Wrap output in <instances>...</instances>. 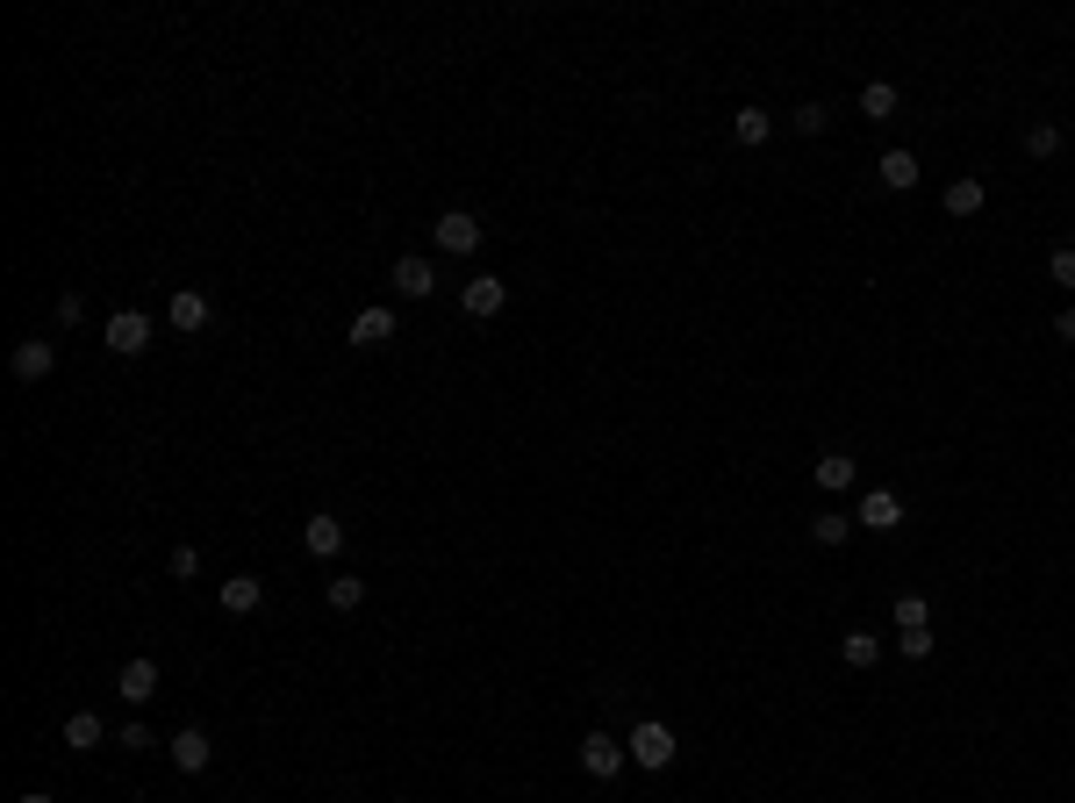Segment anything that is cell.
Returning a JSON list of instances; mask_svg holds the SVG:
<instances>
[{
	"label": "cell",
	"instance_id": "cell-10",
	"mask_svg": "<svg viewBox=\"0 0 1075 803\" xmlns=\"http://www.w3.org/2000/svg\"><path fill=\"white\" fill-rule=\"evenodd\" d=\"M810 481H817V488H825V495H846V488H854V481H860V460H846V452H817Z\"/></svg>",
	"mask_w": 1075,
	"mask_h": 803
},
{
	"label": "cell",
	"instance_id": "cell-19",
	"mask_svg": "<svg viewBox=\"0 0 1075 803\" xmlns=\"http://www.w3.org/2000/svg\"><path fill=\"white\" fill-rule=\"evenodd\" d=\"M839 660H846L854 675H868L875 660H882V639H875V631H846V639H839Z\"/></svg>",
	"mask_w": 1075,
	"mask_h": 803
},
{
	"label": "cell",
	"instance_id": "cell-32",
	"mask_svg": "<svg viewBox=\"0 0 1075 803\" xmlns=\"http://www.w3.org/2000/svg\"><path fill=\"white\" fill-rule=\"evenodd\" d=\"M1054 338H1062V344H1075V301H1068L1062 316H1054Z\"/></svg>",
	"mask_w": 1075,
	"mask_h": 803
},
{
	"label": "cell",
	"instance_id": "cell-5",
	"mask_svg": "<svg viewBox=\"0 0 1075 803\" xmlns=\"http://www.w3.org/2000/svg\"><path fill=\"white\" fill-rule=\"evenodd\" d=\"M503 301H509L503 272H474V280L459 287V309H466V316H480V323H488V316H503Z\"/></svg>",
	"mask_w": 1075,
	"mask_h": 803
},
{
	"label": "cell",
	"instance_id": "cell-18",
	"mask_svg": "<svg viewBox=\"0 0 1075 803\" xmlns=\"http://www.w3.org/2000/svg\"><path fill=\"white\" fill-rule=\"evenodd\" d=\"M767 136H775V115H767V109H738V115H732V144L761 151Z\"/></svg>",
	"mask_w": 1075,
	"mask_h": 803
},
{
	"label": "cell",
	"instance_id": "cell-7",
	"mask_svg": "<svg viewBox=\"0 0 1075 803\" xmlns=\"http://www.w3.org/2000/svg\"><path fill=\"white\" fill-rule=\"evenodd\" d=\"M854 524H868V532H897V524H903V495L897 488H868L860 509H854Z\"/></svg>",
	"mask_w": 1075,
	"mask_h": 803
},
{
	"label": "cell",
	"instance_id": "cell-6",
	"mask_svg": "<svg viewBox=\"0 0 1075 803\" xmlns=\"http://www.w3.org/2000/svg\"><path fill=\"white\" fill-rule=\"evenodd\" d=\"M387 280H395L402 301H431V295H437V266L416 259V251H409V259H395V272H387Z\"/></svg>",
	"mask_w": 1075,
	"mask_h": 803
},
{
	"label": "cell",
	"instance_id": "cell-28",
	"mask_svg": "<svg viewBox=\"0 0 1075 803\" xmlns=\"http://www.w3.org/2000/svg\"><path fill=\"white\" fill-rule=\"evenodd\" d=\"M115 747H123V753H151V747H158V739H151V724H123V732H115Z\"/></svg>",
	"mask_w": 1075,
	"mask_h": 803
},
{
	"label": "cell",
	"instance_id": "cell-2",
	"mask_svg": "<svg viewBox=\"0 0 1075 803\" xmlns=\"http://www.w3.org/2000/svg\"><path fill=\"white\" fill-rule=\"evenodd\" d=\"M101 344H108L115 359H136V352L151 344V316H144V309H115L108 330H101Z\"/></svg>",
	"mask_w": 1075,
	"mask_h": 803
},
{
	"label": "cell",
	"instance_id": "cell-24",
	"mask_svg": "<svg viewBox=\"0 0 1075 803\" xmlns=\"http://www.w3.org/2000/svg\"><path fill=\"white\" fill-rule=\"evenodd\" d=\"M789 130H796V136H825V130H831V109H825V101H804V109L789 115Z\"/></svg>",
	"mask_w": 1075,
	"mask_h": 803
},
{
	"label": "cell",
	"instance_id": "cell-21",
	"mask_svg": "<svg viewBox=\"0 0 1075 803\" xmlns=\"http://www.w3.org/2000/svg\"><path fill=\"white\" fill-rule=\"evenodd\" d=\"M897 86H889V80H868V86H860V115H868V123H889V115H897Z\"/></svg>",
	"mask_w": 1075,
	"mask_h": 803
},
{
	"label": "cell",
	"instance_id": "cell-4",
	"mask_svg": "<svg viewBox=\"0 0 1075 803\" xmlns=\"http://www.w3.org/2000/svg\"><path fill=\"white\" fill-rule=\"evenodd\" d=\"M165 753H173V768H179V775H201V768L216 761V739H208L201 724H179V732L165 739Z\"/></svg>",
	"mask_w": 1075,
	"mask_h": 803
},
{
	"label": "cell",
	"instance_id": "cell-26",
	"mask_svg": "<svg viewBox=\"0 0 1075 803\" xmlns=\"http://www.w3.org/2000/svg\"><path fill=\"white\" fill-rule=\"evenodd\" d=\"M918 625H932V603L926 596H897V631H918Z\"/></svg>",
	"mask_w": 1075,
	"mask_h": 803
},
{
	"label": "cell",
	"instance_id": "cell-33",
	"mask_svg": "<svg viewBox=\"0 0 1075 803\" xmlns=\"http://www.w3.org/2000/svg\"><path fill=\"white\" fill-rule=\"evenodd\" d=\"M22 803H51V796H43V790H29V796H22Z\"/></svg>",
	"mask_w": 1075,
	"mask_h": 803
},
{
	"label": "cell",
	"instance_id": "cell-30",
	"mask_svg": "<svg viewBox=\"0 0 1075 803\" xmlns=\"http://www.w3.org/2000/svg\"><path fill=\"white\" fill-rule=\"evenodd\" d=\"M1047 272H1054V287H1075V245H1062V251H1054V259H1047Z\"/></svg>",
	"mask_w": 1075,
	"mask_h": 803
},
{
	"label": "cell",
	"instance_id": "cell-12",
	"mask_svg": "<svg viewBox=\"0 0 1075 803\" xmlns=\"http://www.w3.org/2000/svg\"><path fill=\"white\" fill-rule=\"evenodd\" d=\"M301 545H309L316 559H338L344 553V517H330V509H323V517H309V524H301Z\"/></svg>",
	"mask_w": 1075,
	"mask_h": 803
},
{
	"label": "cell",
	"instance_id": "cell-9",
	"mask_svg": "<svg viewBox=\"0 0 1075 803\" xmlns=\"http://www.w3.org/2000/svg\"><path fill=\"white\" fill-rule=\"evenodd\" d=\"M165 323L187 330V338H194V330H208V295H201V287H179V295L165 301Z\"/></svg>",
	"mask_w": 1075,
	"mask_h": 803
},
{
	"label": "cell",
	"instance_id": "cell-22",
	"mask_svg": "<svg viewBox=\"0 0 1075 803\" xmlns=\"http://www.w3.org/2000/svg\"><path fill=\"white\" fill-rule=\"evenodd\" d=\"M323 596H330V610H338V617H352L359 603H366V581H359V574H330Z\"/></svg>",
	"mask_w": 1075,
	"mask_h": 803
},
{
	"label": "cell",
	"instance_id": "cell-20",
	"mask_svg": "<svg viewBox=\"0 0 1075 803\" xmlns=\"http://www.w3.org/2000/svg\"><path fill=\"white\" fill-rule=\"evenodd\" d=\"M101 739H108V724H101L94 710H72V718H65V747H72V753H94Z\"/></svg>",
	"mask_w": 1075,
	"mask_h": 803
},
{
	"label": "cell",
	"instance_id": "cell-11",
	"mask_svg": "<svg viewBox=\"0 0 1075 803\" xmlns=\"http://www.w3.org/2000/svg\"><path fill=\"white\" fill-rule=\"evenodd\" d=\"M352 344H395V309H387V301H373V309H359L352 316Z\"/></svg>",
	"mask_w": 1075,
	"mask_h": 803
},
{
	"label": "cell",
	"instance_id": "cell-17",
	"mask_svg": "<svg viewBox=\"0 0 1075 803\" xmlns=\"http://www.w3.org/2000/svg\"><path fill=\"white\" fill-rule=\"evenodd\" d=\"M875 179H882L889 194H911V187H918V158H911V151H882V165H875Z\"/></svg>",
	"mask_w": 1075,
	"mask_h": 803
},
{
	"label": "cell",
	"instance_id": "cell-8",
	"mask_svg": "<svg viewBox=\"0 0 1075 803\" xmlns=\"http://www.w3.org/2000/svg\"><path fill=\"white\" fill-rule=\"evenodd\" d=\"M624 761H631V753L617 747L610 732H588V739H581V768H588L596 782H617V768H624Z\"/></svg>",
	"mask_w": 1075,
	"mask_h": 803
},
{
	"label": "cell",
	"instance_id": "cell-15",
	"mask_svg": "<svg viewBox=\"0 0 1075 803\" xmlns=\"http://www.w3.org/2000/svg\"><path fill=\"white\" fill-rule=\"evenodd\" d=\"M940 202H947V216H953V223H968V216H982V202H990V187L961 173V179H953V187L940 194Z\"/></svg>",
	"mask_w": 1075,
	"mask_h": 803
},
{
	"label": "cell",
	"instance_id": "cell-25",
	"mask_svg": "<svg viewBox=\"0 0 1075 803\" xmlns=\"http://www.w3.org/2000/svg\"><path fill=\"white\" fill-rule=\"evenodd\" d=\"M1062 151V123H1033L1025 130V158H1054Z\"/></svg>",
	"mask_w": 1075,
	"mask_h": 803
},
{
	"label": "cell",
	"instance_id": "cell-31",
	"mask_svg": "<svg viewBox=\"0 0 1075 803\" xmlns=\"http://www.w3.org/2000/svg\"><path fill=\"white\" fill-rule=\"evenodd\" d=\"M897 639H903V660H926L932 653V631L926 625H918V631H897Z\"/></svg>",
	"mask_w": 1075,
	"mask_h": 803
},
{
	"label": "cell",
	"instance_id": "cell-13",
	"mask_svg": "<svg viewBox=\"0 0 1075 803\" xmlns=\"http://www.w3.org/2000/svg\"><path fill=\"white\" fill-rule=\"evenodd\" d=\"M8 367H14V381H43V373L58 367V344H43V338H22V344H14V359H8Z\"/></svg>",
	"mask_w": 1075,
	"mask_h": 803
},
{
	"label": "cell",
	"instance_id": "cell-27",
	"mask_svg": "<svg viewBox=\"0 0 1075 803\" xmlns=\"http://www.w3.org/2000/svg\"><path fill=\"white\" fill-rule=\"evenodd\" d=\"M165 574H173V581H194V574H201V553H194V545H173V559H165Z\"/></svg>",
	"mask_w": 1075,
	"mask_h": 803
},
{
	"label": "cell",
	"instance_id": "cell-16",
	"mask_svg": "<svg viewBox=\"0 0 1075 803\" xmlns=\"http://www.w3.org/2000/svg\"><path fill=\"white\" fill-rule=\"evenodd\" d=\"M115 689H123V703H151V696H158V660H130V668L115 675Z\"/></svg>",
	"mask_w": 1075,
	"mask_h": 803
},
{
	"label": "cell",
	"instance_id": "cell-14",
	"mask_svg": "<svg viewBox=\"0 0 1075 803\" xmlns=\"http://www.w3.org/2000/svg\"><path fill=\"white\" fill-rule=\"evenodd\" d=\"M259 596H266V581H259V574H230V581L216 588V603H223L230 617H251V610H259Z\"/></svg>",
	"mask_w": 1075,
	"mask_h": 803
},
{
	"label": "cell",
	"instance_id": "cell-23",
	"mask_svg": "<svg viewBox=\"0 0 1075 803\" xmlns=\"http://www.w3.org/2000/svg\"><path fill=\"white\" fill-rule=\"evenodd\" d=\"M846 532H854V517H846V509H825V517H810V538H817V545H846Z\"/></svg>",
	"mask_w": 1075,
	"mask_h": 803
},
{
	"label": "cell",
	"instance_id": "cell-3",
	"mask_svg": "<svg viewBox=\"0 0 1075 803\" xmlns=\"http://www.w3.org/2000/svg\"><path fill=\"white\" fill-rule=\"evenodd\" d=\"M431 237H437V251H452V259H466V251H480V237H488V230H480V216H466V208H445Z\"/></svg>",
	"mask_w": 1075,
	"mask_h": 803
},
{
	"label": "cell",
	"instance_id": "cell-1",
	"mask_svg": "<svg viewBox=\"0 0 1075 803\" xmlns=\"http://www.w3.org/2000/svg\"><path fill=\"white\" fill-rule=\"evenodd\" d=\"M624 753H631L639 768H653V775H660V768H674V732H668L660 718H645V724H631Z\"/></svg>",
	"mask_w": 1075,
	"mask_h": 803
},
{
	"label": "cell",
	"instance_id": "cell-29",
	"mask_svg": "<svg viewBox=\"0 0 1075 803\" xmlns=\"http://www.w3.org/2000/svg\"><path fill=\"white\" fill-rule=\"evenodd\" d=\"M58 323H86V295H72V287H65V295H58Z\"/></svg>",
	"mask_w": 1075,
	"mask_h": 803
}]
</instances>
